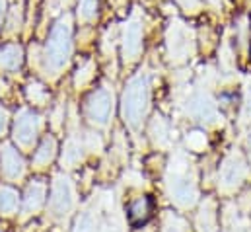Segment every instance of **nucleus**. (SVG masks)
<instances>
[{
	"label": "nucleus",
	"instance_id": "obj_1",
	"mask_svg": "<svg viewBox=\"0 0 251 232\" xmlns=\"http://www.w3.org/2000/svg\"><path fill=\"white\" fill-rule=\"evenodd\" d=\"M166 193L179 209H191L199 201V177L191 156L176 150L166 168Z\"/></svg>",
	"mask_w": 251,
	"mask_h": 232
},
{
	"label": "nucleus",
	"instance_id": "obj_2",
	"mask_svg": "<svg viewBox=\"0 0 251 232\" xmlns=\"http://www.w3.org/2000/svg\"><path fill=\"white\" fill-rule=\"evenodd\" d=\"M152 106V78L146 70H140L126 82L121 96V116L128 129L138 131L146 121Z\"/></svg>",
	"mask_w": 251,
	"mask_h": 232
},
{
	"label": "nucleus",
	"instance_id": "obj_3",
	"mask_svg": "<svg viewBox=\"0 0 251 232\" xmlns=\"http://www.w3.org/2000/svg\"><path fill=\"white\" fill-rule=\"evenodd\" d=\"M72 57V18L61 16L51 28L43 49V70L47 76H57Z\"/></svg>",
	"mask_w": 251,
	"mask_h": 232
},
{
	"label": "nucleus",
	"instance_id": "obj_4",
	"mask_svg": "<svg viewBox=\"0 0 251 232\" xmlns=\"http://www.w3.org/2000/svg\"><path fill=\"white\" fill-rule=\"evenodd\" d=\"M251 175V166L248 158L244 156V152L240 148H232L220 162L218 168V191L224 195H232L236 191H240Z\"/></svg>",
	"mask_w": 251,
	"mask_h": 232
},
{
	"label": "nucleus",
	"instance_id": "obj_5",
	"mask_svg": "<svg viewBox=\"0 0 251 232\" xmlns=\"http://www.w3.org/2000/svg\"><path fill=\"white\" fill-rule=\"evenodd\" d=\"M166 47H168V58L172 62L176 64L185 62L195 51V35L185 24L174 20L166 33Z\"/></svg>",
	"mask_w": 251,
	"mask_h": 232
},
{
	"label": "nucleus",
	"instance_id": "obj_6",
	"mask_svg": "<svg viewBox=\"0 0 251 232\" xmlns=\"http://www.w3.org/2000/svg\"><path fill=\"white\" fill-rule=\"evenodd\" d=\"M84 116L94 127H107L113 116V90L107 86L94 90L84 102Z\"/></svg>",
	"mask_w": 251,
	"mask_h": 232
},
{
	"label": "nucleus",
	"instance_id": "obj_7",
	"mask_svg": "<svg viewBox=\"0 0 251 232\" xmlns=\"http://www.w3.org/2000/svg\"><path fill=\"white\" fill-rule=\"evenodd\" d=\"M144 49V20L140 12H132L123 26L121 33V51L125 62H134Z\"/></svg>",
	"mask_w": 251,
	"mask_h": 232
},
{
	"label": "nucleus",
	"instance_id": "obj_8",
	"mask_svg": "<svg viewBox=\"0 0 251 232\" xmlns=\"http://www.w3.org/2000/svg\"><path fill=\"white\" fill-rule=\"evenodd\" d=\"M74 203H76V193L70 177L63 174L55 175L49 193V213L57 219H63L74 209Z\"/></svg>",
	"mask_w": 251,
	"mask_h": 232
},
{
	"label": "nucleus",
	"instance_id": "obj_9",
	"mask_svg": "<svg viewBox=\"0 0 251 232\" xmlns=\"http://www.w3.org/2000/svg\"><path fill=\"white\" fill-rule=\"evenodd\" d=\"M43 117L27 108L20 110L14 119V141L22 148H31L41 133Z\"/></svg>",
	"mask_w": 251,
	"mask_h": 232
},
{
	"label": "nucleus",
	"instance_id": "obj_10",
	"mask_svg": "<svg viewBox=\"0 0 251 232\" xmlns=\"http://www.w3.org/2000/svg\"><path fill=\"white\" fill-rule=\"evenodd\" d=\"M185 114L193 121L199 123H214L218 119V106L214 102V98L210 96V92L206 90H195L191 92L185 100Z\"/></svg>",
	"mask_w": 251,
	"mask_h": 232
},
{
	"label": "nucleus",
	"instance_id": "obj_11",
	"mask_svg": "<svg viewBox=\"0 0 251 232\" xmlns=\"http://www.w3.org/2000/svg\"><path fill=\"white\" fill-rule=\"evenodd\" d=\"M0 174L8 181H18L25 175V160L10 143L0 145Z\"/></svg>",
	"mask_w": 251,
	"mask_h": 232
},
{
	"label": "nucleus",
	"instance_id": "obj_12",
	"mask_svg": "<svg viewBox=\"0 0 251 232\" xmlns=\"http://www.w3.org/2000/svg\"><path fill=\"white\" fill-rule=\"evenodd\" d=\"M45 197H47V183L43 179H31L22 199V215L24 217L35 215L45 205Z\"/></svg>",
	"mask_w": 251,
	"mask_h": 232
},
{
	"label": "nucleus",
	"instance_id": "obj_13",
	"mask_svg": "<svg viewBox=\"0 0 251 232\" xmlns=\"http://www.w3.org/2000/svg\"><path fill=\"white\" fill-rule=\"evenodd\" d=\"M154 213V201L148 197V195H142V197H136L128 203V209H126V217H128V223L134 227V229H140L144 227L150 217Z\"/></svg>",
	"mask_w": 251,
	"mask_h": 232
},
{
	"label": "nucleus",
	"instance_id": "obj_14",
	"mask_svg": "<svg viewBox=\"0 0 251 232\" xmlns=\"http://www.w3.org/2000/svg\"><path fill=\"white\" fill-rule=\"evenodd\" d=\"M148 133H150V139L154 141V145L158 148H170L174 145V127L172 123L162 116H156L150 121V127H148Z\"/></svg>",
	"mask_w": 251,
	"mask_h": 232
},
{
	"label": "nucleus",
	"instance_id": "obj_15",
	"mask_svg": "<svg viewBox=\"0 0 251 232\" xmlns=\"http://www.w3.org/2000/svg\"><path fill=\"white\" fill-rule=\"evenodd\" d=\"M195 227L199 232H218V205L212 199H204L197 219H195Z\"/></svg>",
	"mask_w": 251,
	"mask_h": 232
},
{
	"label": "nucleus",
	"instance_id": "obj_16",
	"mask_svg": "<svg viewBox=\"0 0 251 232\" xmlns=\"http://www.w3.org/2000/svg\"><path fill=\"white\" fill-rule=\"evenodd\" d=\"M24 49L18 43H6L0 47V70L4 72H16L22 66Z\"/></svg>",
	"mask_w": 251,
	"mask_h": 232
},
{
	"label": "nucleus",
	"instance_id": "obj_17",
	"mask_svg": "<svg viewBox=\"0 0 251 232\" xmlns=\"http://www.w3.org/2000/svg\"><path fill=\"white\" fill-rule=\"evenodd\" d=\"M55 154H57V141H55V137L47 135V137L39 143V146H37V150H35V154H33V168H39V170H41V168L49 166V164L53 162Z\"/></svg>",
	"mask_w": 251,
	"mask_h": 232
},
{
	"label": "nucleus",
	"instance_id": "obj_18",
	"mask_svg": "<svg viewBox=\"0 0 251 232\" xmlns=\"http://www.w3.org/2000/svg\"><path fill=\"white\" fill-rule=\"evenodd\" d=\"M84 150H86V145L78 139V137H70L64 145L63 150V166L66 168H74L82 162L84 158Z\"/></svg>",
	"mask_w": 251,
	"mask_h": 232
},
{
	"label": "nucleus",
	"instance_id": "obj_19",
	"mask_svg": "<svg viewBox=\"0 0 251 232\" xmlns=\"http://www.w3.org/2000/svg\"><path fill=\"white\" fill-rule=\"evenodd\" d=\"M244 215L246 213H240L238 209L228 205L226 207V215H224V232H251Z\"/></svg>",
	"mask_w": 251,
	"mask_h": 232
},
{
	"label": "nucleus",
	"instance_id": "obj_20",
	"mask_svg": "<svg viewBox=\"0 0 251 232\" xmlns=\"http://www.w3.org/2000/svg\"><path fill=\"white\" fill-rule=\"evenodd\" d=\"M18 207H20L18 191L8 185H0V215L10 217V215L18 213Z\"/></svg>",
	"mask_w": 251,
	"mask_h": 232
},
{
	"label": "nucleus",
	"instance_id": "obj_21",
	"mask_svg": "<svg viewBox=\"0 0 251 232\" xmlns=\"http://www.w3.org/2000/svg\"><path fill=\"white\" fill-rule=\"evenodd\" d=\"M160 232H189V225L183 217H179L177 213L168 211L162 219V229Z\"/></svg>",
	"mask_w": 251,
	"mask_h": 232
},
{
	"label": "nucleus",
	"instance_id": "obj_22",
	"mask_svg": "<svg viewBox=\"0 0 251 232\" xmlns=\"http://www.w3.org/2000/svg\"><path fill=\"white\" fill-rule=\"evenodd\" d=\"M98 229V217L94 211H82L76 221H74V227H72V232H96Z\"/></svg>",
	"mask_w": 251,
	"mask_h": 232
},
{
	"label": "nucleus",
	"instance_id": "obj_23",
	"mask_svg": "<svg viewBox=\"0 0 251 232\" xmlns=\"http://www.w3.org/2000/svg\"><path fill=\"white\" fill-rule=\"evenodd\" d=\"M25 94H27V100L33 106H45L49 102V92L39 82H29L27 88H25Z\"/></svg>",
	"mask_w": 251,
	"mask_h": 232
},
{
	"label": "nucleus",
	"instance_id": "obj_24",
	"mask_svg": "<svg viewBox=\"0 0 251 232\" xmlns=\"http://www.w3.org/2000/svg\"><path fill=\"white\" fill-rule=\"evenodd\" d=\"M100 12V0H80L78 2V18L80 22H94Z\"/></svg>",
	"mask_w": 251,
	"mask_h": 232
},
{
	"label": "nucleus",
	"instance_id": "obj_25",
	"mask_svg": "<svg viewBox=\"0 0 251 232\" xmlns=\"http://www.w3.org/2000/svg\"><path fill=\"white\" fill-rule=\"evenodd\" d=\"M94 72H96V62L94 60H86L84 64H80V68H78V72L74 76L76 88H84L86 84H90L92 78H94Z\"/></svg>",
	"mask_w": 251,
	"mask_h": 232
},
{
	"label": "nucleus",
	"instance_id": "obj_26",
	"mask_svg": "<svg viewBox=\"0 0 251 232\" xmlns=\"http://www.w3.org/2000/svg\"><path fill=\"white\" fill-rule=\"evenodd\" d=\"M22 26V4H14L10 8V18L6 22V31L8 33H16Z\"/></svg>",
	"mask_w": 251,
	"mask_h": 232
},
{
	"label": "nucleus",
	"instance_id": "obj_27",
	"mask_svg": "<svg viewBox=\"0 0 251 232\" xmlns=\"http://www.w3.org/2000/svg\"><path fill=\"white\" fill-rule=\"evenodd\" d=\"M185 143H187L189 150L201 152V150H204V146H206V137H204V133H201V131H193V133L187 135Z\"/></svg>",
	"mask_w": 251,
	"mask_h": 232
},
{
	"label": "nucleus",
	"instance_id": "obj_28",
	"mask_svg": "<svg viewBox=\"0 0 251 232\" xmlns=\"http://www.w3.org/2000/svg\"><path fill=\"white\" fill-rule=\"evenodd\" d=\"M242 123H251V80L246 84L244 90V104H242Z\"/></svg>",
	"mask_w": 251,
	"mask_h": 232
},
{
	"label": "nucleus",
	"instance_id": "obj_29",
	"mask_svg": "<svg viewBox=\"0 0 251 232\" xmlns=\"http://www.w3.org/2000/svg\"><path fill=\"white\" fill-rule=\"evenodd\" d=\"M185 12H197L201 8V0H176Z\"/></svg>",
	"mask_w": 251,
	"mask_h": 232
},
{
	"label": "nucleus",
	"instance_id": "obj_30",
	"mask_svg": "<svg viewBox=\"0 0 251 232\" xmlns=\"http://www.w3.org/2000/svg\"><path fill=\"white\" fill-rule=\"evenodd\" d=\"M6 127H8V112L0 106V135L6 131Z\"/></svg>",
	"mask_w": 251,
	"mask_h": 232
},
{
	"label": "nucleus",
	"instance_id": "obj_31",
	"mask_svg": "<svg viewBox=\"0 0 251 232\" xmlns=\"http://www.w3.org/2000/svg\"><path fill=\"white\" fill-rule=\"evenodd\" d=\"M246 150H248V156H250V164H251V127L248 131V137H246Z\"/></svg>",
	"mask_w": 251,
	"mask_h": 232
},
{
	"label": "nucleus",
	"instance_id": "obj_32",
	"mask_svg": "<svg viewBox=\"0 0 251 232\" xmlns=\"http://www.w3.org/2000/svg\"><path fill=\"white\" fill-rule=\"evenodd\" d=\"M6 14V0H0V26H2V18Z\"/></svg>",
	"mask_w": 251,
	"mask_h": 232
},
{
	"label": "nucleus",
	"instance_id": "obj_33",
	"mask_svg": "<svg viewBox=\"0 0 251 232\" xmlns=\"http://www.w3.org/2000/svg\"><path fill=\"white\" fill-rule=\"evenodd\" d=\"M0 232H4V231H2V229H0Z\"/></svg>",
	"mask_w": 251,
	"mask_h": 232
}]
</instances>
